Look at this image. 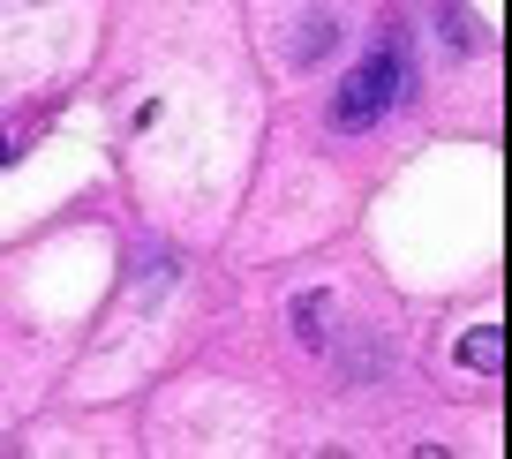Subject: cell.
<instances>
[{
    "label": "cell",
    "instance_id": "1",
    "mask_svg": "<svg viewBox=\"0 0 512 459\" xmlns=\"http://www.w3.org/2000/svg\"><path fill=\"white\" fill-rule=\"evenodd\" d=\"M400 98H407V38L384 31L377 46L362 53V68L332 91V128L339 136H362V128H377Z\"/></svg>",
    "mask_w": 512,
    "mask_h": 459
},
{
    "label": "cell",
    "instance_id": "2",
    "mask_svg": "<svg viewBox=\"0 0 512 459\" xmlns=\"http://www.w3.org/2000/svg\"><path fill=\"white\" fill-rule=\"evenodd\" d=\"M324 324H332V294H294V339L324 347Z\"/></svg>",
    "mask_w": 512,
    "mask_h": 459
},
{
    "label": "cell",
    "instance_id": "3",
    "mask_svg": "<svg viewBox=\"0 0 512 459\" xmlns=\"http://www.w3.org/2000/svg\"><path fill=\"white\" fill-rule=\"evenodd\" d=\"M332 46H339V16H302V31H294V61H324Z\"/></svg>",
    "mask_w": 512,
    "mask_h": 459
},
{
    "label": "cell",
    "instance_id": "4",
    "mask_svg": "<svg viewBox=\"0 0 512 459\" xmlns=\"http://www.w3.org/2000/svg\"><path fill=\"white\" fill-rule=\"evenodd\" d=\"M460 362L467 369H497L505 362V332H497V324H475V332L460 339Z\"/></svg>",
    "mask_w": 512,
    "mask_h": 459
},
{
    "label": "cell",
    "instance_id": "5",
    "mask_svg": "<svg viewBox=\"0 0 512 459\" xmlns=\"http://www.w3.org/2000/svg\"><path fill=\"white\" fill-rule=\"evenodd\" d=\"M8 159H16V151H8V143H0V166H8Z\"/></svg>",
    "mask_w": 512,
    "mask_h": 459
}]
</instances>
